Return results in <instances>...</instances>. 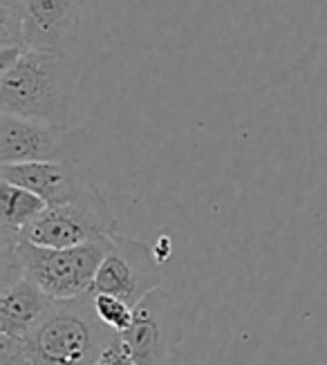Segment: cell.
Wrapping results in <instances>:
<instances>
[{
  "label": "cell",
  "instance_id": "6da1fadb",
  "mask_svg": "<svg viewBox=\"0 0 327 365\" xmlns=\"http://www.w3.org/2000/svg\"><path fill=\"white\" fill-rule=\"evenodd\" d=\"M81 72V63L70 52L25 50L0 72V110L23 119L76 125Z\"/></svg>",
  "mask_w": 327,
  "mask_h": 365
},
{
  "label": "cell",
  "instance_id": "7a4b0ae2",
  "mask_svg": "<svg viewBox=\"0 0 327 365\" xmlns=\"http://www.w3.org/2000/svg\"><path fill=\"white\" fill-rule=\"evenodd\" d=\"M117 334L95 314L92 292L72 300H52L23 341L27 365H97Z\"/></svg>",
  "mask_w": 327,
  "mask_h": 365
},
{
  "label": "cell",
  "instance_id": "3957f363",
  "mask_svg": "<svg viewBox=\"0 0 327 365\" xmlns=\"http://www.w3.org/2000/svg\"><path fill=\"white\" fill-rule=\"evenodd\" d=\"M113 235L79 247H38L21 240L16 251L0 253V258L14 260L25 278L50 300H72L92 292L99 267L110 251Z\"/></svg>",
  "mask_w": 327,
  "mask_h": 365
},
{
  "label": "cell",
  "instance_id": "277c9868",
  "mask_svg": "<svg viewBox=\"0 0 327 365\" xmlns=\"http://www.w3.org/2000/svg\"><path fill=\"white\" fill-rule=\"evenodd\" d=\"M88 135L79 125L0 115V164L85 162Z\"/></svg>",
  "mask_w": 327,
  "mask_h": 365
},
{
  "label": "cell",
  "instance_id": "5b68a950",
  "mask_svg": "<svg viewBox=\"0 0 327 365\" xmlns=\"http://www.w3.org/2000/svg\"><path fill=\"white\" fill-rule=\"evenodd\" d=\"M119 233L117 220L108 206L101 190L72 200L66 204L48 206L25 231L23 240L38 247H79L85 242H97L103 237Z\"/></svg>",
  "mask_w": 327,
  "mask_h": 365
},
{
  "label": "cell",
  "instance_id": "8992f818",
  "mask_svg": "<svg viewBox=\"0 0 327 365\" xmlns=\"http://www.w3.org/2000/svg\"><path fill=\"white\" fill-rule=\"evenodd\" d=\"M119 341L137 365H177L182 323L173 296L157 287L139 300Z\"/></svg>",
  "mask_w": 327,
  "mask_h": 365
},
{
  "label": "cell",
  "instance_id": "52a82bcc",
  "mask_svg": "<svg viewBox=\"0 0 327 365\" xmlns=\"http://www.w3.org/2000/svg\"><path fill=\"white\" fill-rule=\"evenodd\" d=\"M157 287H162L157 256L135 237L115 233L110 251L105 253L97 272L92 292L119 296L135 307Z\"/></svg>",
  "mask_w": 327,
  "mask_h": 365
},
{
  "label": "cell",
  "instance_id": "ba28073f",
  "mask_svg": "<svg viewBox=\"0 0 327 365\" xmlns=\"http://www.w3.org/2000/svg\"><path fill=\"white\" fill-rule=\"evenodd\" d=\"M3 182L32 190L48 206L79 200L97 188L92 170L85 162H29L0 164Z\"/></svg>",
  "mask_w": 327,
  "mask_h": 365
},
{
  "label": "cell",
  "instance_id": "9c48e42d",
  "mask_svg": "<svg viewBox=\"0 0 327 365\" xmlns=\"http://www.w3.org/2000/svg\"><path fill=\"white\" fill-rule=\"evenodd\" d=\"M50 303L16 262L0 258V339L23 343Z\"/></svg>",
  "mask_w": 327,
  "mask_h": 365
},
{
  "label": "cell",
  "instance_id": "30bf717a",
  "mask_svg": "<svg viewBox=\"0 0 327 365\" xmlns=\"http://www.w3.org/2000/svg\"><path fill=\"white\" fill-rule=\"evenodd\" d=\"M81 0H25V50L68 52Z\"/></svg>",
  "mask_w": 327,
  "mask_h": 365
},
{
  "label": "cell",
  "instance_id": "8fae6325",
  "mask_svg": "<svg viewBox=\"0 0 327 365\" xmlns=\"http://www.w3.org/2000/svg\"><path fill=\"white\" fill-rule=\"evenodd\" d=\"M48 209L32 190L3 182L0 186V253H11L21 245L29 225Z\"/></svg>",
  "mask_w": 327,
  "mask_h": 365
},
{
  "label": "cell",
  "instance_id": "7c38bea8",
  "mask_svg": "<svg viewBox=\"0 0 327 365\" xmlns=\"http://www.w3.org/2000/svg\"><path fill=\"white\" fill-rule=\"evenodd\" d=\"M25 0H0V50H25Z\"/></svg>",
  "mask_w": 327,
  "mask_h": 365
},
{
  "label": "cell",
  "instance_id": "4fadbf2b",
  "mask_svg": "<svg viewBox=\"0 0 327 365\" xmlns=\"http://www.w3.org/2000/svg\"><path fill=\"white\" fill-rule=\"evenodd\" d=\"M92 305H95L97 319L108 327L113 329L115 334L126 331L130 321H133V305H128L126 300L113 296V294H97L92 292Z\"/></svg>",
  "mask_w": 327,
  "mask_h": 365
},
{
  "label": "cell",
  "instance_id": "5bb4252c",
  "mask_svg": "<svg viewBox=\"0 0 327 365\" xmlns=\"http://www.w3.org/2000/svg\"><path fill=\"white\" fill-rule=\"evenodd\" d=\"M97 365H137L128 354L123 350V345L119 341V334L110 341V345L105 347L101 359L97 361Z\"/></svg>",
  "mask_w": 327,
  "mask_h": 365
},
{
  "label": "cell",
  "instance_id": "9a60e30c",
  "mask_svg": "<svg viewBox=\"0 0 327 365\" xmlns=\"http://www.w3.org/2000/svg\"><path fill=\"white\" fill-rule=\"evenodd\" d=\"M0 365H27L23 343L0 339Z\"/></svg>",
  "mask_w": 327,
  "mask_h": 365
}]
</instances>
